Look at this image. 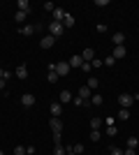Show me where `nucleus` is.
I'll return each mask as SVG.
<instances>
[{"mask_svg": "<svg viewBox=\"0 0 139 155\" xmlns=\"http://www.w3.org/2000/svg\"><path fill=\"white\" fill-rule=\"evenodd\" d=\"M46 30H49V35H51V37H56V39L65 35V28H63V23H56V21H51V23L46 26Z\"/></svg>", "mask_w": 139, "mask_h": 155, "instance_id": "obj_1", "label": "nucleus"}, {"mask_svg": "<svg viewBox=\"0 0 139 155\" xmlns=\"http://www.w3.org/2000/svg\"><path fill=\"white\" fill-rule=\"evenodd\" d=\"M118 104H121V109H130L134 104V97L130 95V93H121L118 95Z\"/></svg>", "mask_w": 139, "mask_h": 155, "instance_id": "obj_2", "label": "nucleus"}, {"mask_svg": "<svg viewBox=\"0 0 139 155\" xmlns=\"http://www.w3.org/2000/svg\"><path fill=\"white\" fill-rule=\"evenodd\" d=\"M49 127H51L53 134H63V120H60V118H51V120H49Z\"/></svg>", "mask_w": 139, "mask_h": 155, "instance_id": "obj_3", "label": "nucleus"}, {"mask_svg": "<svg viewBox=\"0 0 139 155\" xmlns=\"http://www.w3.org/2000/svg\"><path fill=\"white\" fill-rule=\"evenodd\" d=\"M49 114H51V118H60V116H63V104H60V102H51Z\"/></svg>", "mask_w": 139, "mask_h": 155, "instance_id": "obj_4", "label": "nucleus"}, {"mask_svg": "<svg viewBox=\"0 0 139 155\" xmlns=\"http://www.w3.org/2000/svg\"><path fill=\"white\" fill-rule=\"evenodd\" d=\"M56 72H58V77H67L70 74V63H56Z\"/></svg>", "mask_w": 139, "mask_h": 155, "instance_id": "obj_5", "label": "nucleus"}, {"mask_svg": "<svg viewBox=\"0 0 139 155\" xmlns=\"http://www.w3.org/2000/svg\"><path fill=\"white\" fill-rule=\"evenodd\" d=\"M14 74H16V79H21V81H23V79H28V65H23V63H21L19 67L14 70Z\"/></svg>", "mask_w": 139, "mask_h": 155, "instance_id": "obj_6", "label": "nucleus"}, {"mask_svg": "<svg viewBox=\"0 0 139 155\" xmlns=\"http://www.w3.org/2000/svg\"><path fill=\"white\" fill-rule=\"evenodd\" d=\"M53 44H56V37H51V35H44V37H42V42H40L42 49H51Z\"/></svg>", "mask_w": 139, "mask_h": 155, "instance_id": "obj_7", "label": "nucleus"}, {"mask_svg": "<svg viewBox=\"0 0 139 155\" xmlns=\"http://www.w3.org/2000/svg\"><path fill=\"white\" fill-rule=\"evenodd\" d=\"M79 97H81V100H86V102H91V97H93V91L88 88V86H81V88H79Z\"/></svg>", "mask_w": 139, "mask_h": 155, "instance_id": "obj_8", "label": "nucleus"}, {"mask_svg": "<svg viewBox=\"0 0 139 155\" xmlns=\"http://www.w3.org/2000/svg\"><path fill=\"white\" fill-rule=\"evenodd\" d=\"M19 32L23 35V37H30V35H35V32H37V26H21Z\"/></svg>", "mask_w": 139, "mask_h": 155, "instance_id": "obj_9", "label": "nucleus"}, {"mask_svg": "<svg viewBox=\"0 0 139 155\" xmlns=\"http://www.w3.org/2000/svg\"><path fill=\"white\" fill-rule=\"evenodd\" d=\"M111 42H114V46H123V42H125V32H114Z\"/></svg>", "mask_w": 139, "mask_h": 155, "instance_id": "obj_10", "label": "nucleus"}, {"mask_svg": "<svg viewBox=\"0 0 139 155\" xmlns=\"http://www.w3.org/2000/svg\"><path fill=\"white\" fill-rule=\"evenodd\" d=\"M81 58H84V63H93V60H95V51H93L91 46H88V49H84Z\"/></svg>", "mask_w": 139, "mask_h": 155, "instance_id": "obj_11", "label": "nucleus"}, {"mask_svg": "<svg viewBox=\"0 0 139 155\" xmlns=\"http://www.w3.org/2000/svg\"><path fill=\"white\" fill-rule=\"evenodd\" d=\"M58 102H60V104H70V102H72V93H70V91H60Z\"/></svg>", "mask_w": 139, "mask_h": 155, "instance_id": "obj_12", "label": "nucleus"}, {"mask_svg": "<svg viewBox=\"0 0 139 155\" xmlns=\"http://www.w3.org/2000/svg\"><path fill=\"white\" fill-rule=\"evenodd\" d=\"M125 44H123V46H114V53H111V56H114V58H116V60H121V58H125Z\"/></svg>", "mask_w": 139, "mask_h": 155, "instance_id": "obj_13", "label": "nucleus"}, {"mask_svg": "<svg viewBox=\"0 0 139 155\" xmlns=\"http://www.w3.org/2000/svg\"><path fill=\"white\" fill-rule=\"evenodd\" d=\"M51 14H53V21H56V23H63V19H65V14H67V12H63L60 7H56Z\"/></svg>", "mask_w": 139, "mask_h": 155, "instance_id": "obj_14", "label": "nucleus"}, {"mask_svg": "<svg viewBox=\"0 0 139 155\" xmlns=\"http://www.w3.org/2000/svg\"><path fill=\"white\" fill-rule=\"evenodd\" d=\"M21 104H23V107H33V104H35V97L30 95V93H23V95H21Z\"/></svg>", "mask_w": 139, "mask_h": 155, "instance_id": "obj_15", "label": "nucleus"}, {"mask_svg": "<svg viewBox=\"0 0 139 155\" xmlns=\"http://www.w3.org/2000/svg\"><path fill=\"white\" fill-rule=\"evenodd\" d=\"M16 7H19V12H26V14H30V9H33L28 0H19V2H16Z\"/></svg>", "mask_w": 139, "mask_h": 155, "instance_id": "obj_16", "label": "nucleus"}, {"mask_svg": "<svg viewBox=\"0 0 139 155\" xmlns=\"http://www.w3.org/2000/svg\"><path fill=\"white\" fill-rule=\"evenodd\" d=\"M81 65H84L81 53H79V56H72V58H70V67H81Z\"/></svg>", "mask_w": 139, "mask_h": 155, "instance_id": "obj_17", "label": "nucleus"}, {"mask_svg": "<svg viewBox=\"0 0 139 155\" xmlns=\"http://www.w3.org/2000/svg\"><path fill=\"white\" fill-rule=\"evenodd\" d=\"M102 102H104V97L100 95V93H93V97H91V104H95V107H102Z\"/></svg>", "mask_w": 139, "mask_h": 155, "instance_id": "obj_18", "label": "nucleus"}, {"mask_svg": "<svg viewBox=\"0 0 139 155\" xmlns=\"http://www.w3.org/2000/svg\"><path fill=\"white\" fill-rule=\"evenodd\" d=\"M88 88H91V91L93 93H95V91H98V86H100V79H95V77H88Z\"/></svg>", "mask_w": 139, "mask_h": 155, "instance_id": "obj_19", "label": "nucleus"}, {"mask_svg": "<svg viewBox=\"0 0 139 155\" xmlns=\"http://www.w3.org/2000/svg\"><path fill=\"white\" fill-rule=\"evenodd\" d=\"M72 26H74V16H72V14H65V19H63V28L67 30V28H72Z\"/></svg>", "mask_w": 139, "mask_h": 155, "instance_id": "obj_20", "label": "nucleus"}, {"mask_svg": "<svg viewBox=\"0 0 139 155\" xmlns=\"http://www.w3.org/2000/svg\"><path fill=\"white\" fill-rule=\"evenodd\" d=\"M26 16H28L26 12H19V9L14 12V21H16V23H23V21H26Z\"/></svg>", "mask_w": 139, "mask_h": 155, "instance_id": "obj_21", "label": "nucleus"}, {"mask_svg": "<svg viewBox=\"0 0 139 155\" xmlns=\"http://www.w3.org/2000/svg\"><path fill=\"white\" fill-rule=\"evenodd\" d=\"M116 118H118V120H127V118H130V109H121L118 114H116Z\"/></svg>", "mask_w": 139, "mask_h": 155, "instance_id": "obj_22", "label": "nucleus"}, {"mask_svg": "<svg viewBox=\"0 0 139 155\" xmlns=\"http://www.w3.org/2000/svg\"><path fill=\"white\" fill-rule=\"evenodd\" d=\"M46 79H49V81H51V84H56V81H58V72H56V70H49V74H46Z\"/></svg>", "mask_w": 139, "mask_h": 155, "instance_id": "obj_23", "label": "nucleus"}, {"mask_svg": "<svg viewBox=\"0 0 139 155\" xmlns=\"http://www.w3.org/2000/svg\"><path fill=\"white\" fill-rule=\"evenodd\" d=\"M53 155H67L65 146H63V143H56V148H53Z\"/></svg>", "mask_w": 139, "mask_h": 155, "instance_id": "obj_24", "label": "nucleus"}, {"mask_svg": "<svg viewBox=\"0 0 139 155\" xmlns=\"http://www.w3.org/2000/svg\"><path fill=\"white\" fill-rule=\"evenodd\" d=\"M102 127V118H91V130H100Z\"/></svg>", "mask_w": 139, "mask_h": 155, "instance_id": "obj_25", "label": "nucleus"}, {"mask_svg": "<svg viewBox=\"0 0 139 155\" xmlns=\"http://www.w3.org/2000/svg\"><path fill=\"white\" fill-rule=\"evenodd\" d=\"M137 146H139V139H137V137H130V139H127V148H137Z\"/></svg>", "mask_w": 139, "mask_h": 155, "instance_id": "obj_26", "label": "nucleus"}, {"mask_svg": "<svg viewBox=\"0 0 139 155\" xmlns=\"http://www.w3.org/2000/svg\"><path fill=\"white\" fill-rule=\"evenodd\" d=\"M102 134H100V130H91V141H100Z\"/></svg>", "mask_w": 139, "mask_h": 155, "instance_id": "obj_27", "label": "nucleus"}, {"mask_svg": "<svg viewBox=\"0 0 139 155\" xmlns=\"http://www.w3.org/2000/svg\"><path fill=\"white\" fill-rule=\"evenodd\" d=\"M72 153L74 155H81V153H84V143H74V146H72Z\"/></svg>", "mask_w": 139, "mask_h": 155, "instance_id": "obj_28", "label": "nucleus"}, {"mask_svg": "<svg viewBox=\"0 0 139 155\" xmlns=\"http://www.w3.org/2000/svg\"><path fill=\"white\" fill-rule=\"evenodd\" d=\"M107 134H109V137H116V134H118V127H116V125H109V127H107Z\"/></svg>", "mask_w": 139, "mask_h": 155, "instance_id": "obj_29", "label": "nucleus"}, {"mask_svg": "<svg viewBox=\"0 0 139 155\" xmlns=\"http://www.w3.org/2000/svg\"><path fill=\"white\" fill-rule=\"evenodd\" d=\"M102 63H104L107 67H111V65H116V58H114V56H107V60H102Z\"/></svg>", "mask_w": 139, "mask_h": 155, "instance_id": "obj_30", "label": "nucleus"}, {"mask_svg": "<svg viewBox=\"0 0 139 155\" xmlns=\"http://www.w3.org/2000/svg\"><path fill=\"white\" fill-rule=\"evenodd\" d=\"M14 155H26V146H16V148H14Z\"/></svg>", "mask_w": 139, "mask_h": 155, "instance_id": "obj_31", "label": "nucleus"}, {"mask_svg": "<svg viewBox=\"0 0 139 155\" xmlns=\"http://www.w3.org/2000/svg\"><path fill=\"white\" fill-rule=\"evenodd\" d=\"M109 155H123V148H116V146H114V148H109Z\"/></svg>", "mask_w": 139, "mask_h": 155, "instance_id": "obj_32", "label": "nucleus"}, {"mask_svg": "<svg viewBox=\"0 0 139 155\" xmlns=\"http://www.w3.org/2000/svg\"><path fill=\"white\" fill-rule=\"evenodd\" d=\"M46 9V12H53V9H56V5H53V2H44V5H42Z\"/></svg>", "mask_w": 139, "mask_h": 155, "instance_id": "obj_33", "label": "nucleus"}, {"mask_svg": "<svg viewBox=\"0 0 139 155\" xmlns=\"http://www.w3.org/2000/svg\"><path fill=\"white\" fill-rule=\"evenodd\" d=\"M91 70H93V65H91V63H84V65H81V72H86V74H88Z\"/></svg>", "mask_w": 139, "mask_h": 155, "instance_id": "obj_34", "label": "nucleus"}, {"mask_svg": "<svg viewBox=\"0 0 139 155\" xmlns=\"http://www.w3.org/2000/svg\"><path fill=\"white\" fill-rule=\"evenodd\" d=\"M95 30L102 35V32H107V26H104V23H98V26H95Z\"/></svg>", "mask_w": 139, "mask_h": 155, "instance_id": "obj_35", "label": "nucleus"}, {"mask_svg": "<svg viewBox=\"0 0 139 155\" xmlns=\"http://www.w3.org/2000/svg\"><path fill=\"white\" fill-rule=\"evenodd\" d=\"M109 125H116V116H107V127Z\"/></svg>", "mask_w": 139, "mask_h": 155, "instance_id": "obj_36", "label": "nucleus"}, {"mask_svg": "<svg viewBox=\"0 0 139 155\" xmlns=\"http://www.w3.org/2000/svg\"><path fill=\"white\" fill-rule=\"evenodd\" d=\"M26 155H35V146H26Z\"/></svg>", "mask_w": 139, "mask_h": 155, "instance_id": "obj_37", "label": "nucleus"}, {"mask_svg": "<svg viewBox=\"0 0 139 155\" xmlns=\"http://www.w3.org/2000/svg\"><path fill=\"white\" fill-rule=\"evenodd\" d=\"M95 5H98V7H107L109 2H107V0H95Z\"/></svg>", "mask_w": 139, "mask_h": 155, "instance_id": "obj_38", "label": "nucleus"}, {"mask_svg": "<svg viewBox=\"0 0 139 155\" xmlns=\"http://www.w3.org/2000/svg\"><path fill=\"white\" fill-rule=\"evenodd\" d=\"M91 65H93V67H100V65H104V63H102V60H100V58H95V60H93Z\"/></svg>", "mask_w": 139, "mask_h": 155, "instance_id": "obj_39", "label": "nucleus"}, {"mask_svg": "<svg viewBox=\"0 0 139 155\" xmlns=\"http://www.w3.org/2000/svg\"><path fill=\"white\" fill-rule=\"evenodd\" d=\"M123 155H137V150H132V148H125V150H123Z\"/></svg>", "mask_w": 139, "mask_h": 155, "instance_id": "obj_40", "label": "nucleus"}, {"mask_svg": "<svg viewBox=\"0 0 139 155\" xmlns=\"http://www.w3.org/2000/svg\"><path fill=\"white\" fill-rule=\"evenodd\" d=\"M0 91H5V79H0Z\"/></svg>", "mask_w": 139, "mask_h": 155, "instance_id": "obj_41", "label": "nucleus"}, {"mask_svg": "<svg viewBox=\"0 0 139 155\" xmlns=\"http://www.w3.org/2000/svg\"><path fill=\"white\" fill-rule=\"evenodd\" d=\"M65 150H67V155H74V153H72V146H67Z\"/></svg>", "mask_w": 139, "mask_h": 155, "instance_id": "obj_42", "label": "nucleus"}, {"mask_svg": "<svg viewBox=\"0 0 139 155\" xmlns=\"http://www.w3.org/2000/svg\"><path fill=\"white\" fill-rule=\"evenodd\" d=\"M2 77H5V70H2V67H0V79H2Z\"/></svg>", "mask_w": 139, "mask_h": 155, "instance_id": "obj_43", "label": "nucleus"}, {"mask_svg": "<svg viewBox=\"0 0 139 155\" xmlns=\"http://www.w3.org/2000/svg\"><path fill=\"white\" fill-rule=\"evenodd\" d=\"M0 155H5V153H2V150H0Z\"/></svg>", "mask_w": 139, "mask_h": 155, "instance_id": "obj_44", "label": "nucleus"}]
</instances>
